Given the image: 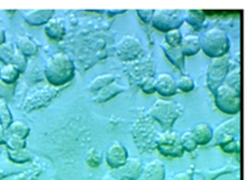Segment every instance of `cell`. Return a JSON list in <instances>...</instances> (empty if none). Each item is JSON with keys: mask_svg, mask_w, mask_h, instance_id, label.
Returning <instances> with one entry per match:
<instances>
[{"mask_svg": "<svg viewBox=\"0 0 249 180\" xmlns=\"http://www.w3.org/2000/svg\"><path fill=\"white\" fill-rule=\"evenodd\" d=\"M181 39H182V34L178 28L170 29V31H168L167 33H165V41L168 43V45L173 46V48L179 46Z\"/></svg>", "mask_w": 249, "mask_h": 180, "instance_id": "d6a6232c", "label": "cell"}, {"mask_svg": "<svg viewBox=\"0 0 249 180\" xmlns=\"http://www.w3.org/2000/svg\"><path fill=\"white\" fill-rule=\"evenodd\" d=\"M18 74L19 72L11 65V63L2 66V67L0 68V79L4 83H6V84L14 83L15 80L18 78Z\"/></svg>", "mask_w": 249, "mask_h": 180, "instance_id": "603a6c76", "label": "cell"}, {"mask_svg": "<svg viewBox=\"0 0 249 180\" xmlns=\"http://www.w3.org/2000/svg\"><path fill=\"white\" fill-rule=\"evenodd\" d=\"M181 107L177 102L167 101V100H156L155 105L150 108L148 114L155 118L160 126L165 129H169L174 124L178 117L181 113Z\"/></svg>", "mask_w": 249, "mask_h": 180, "instance_id": "3957f363", "label": "cell"}, {"mask_svg": "<svg viewBox=\"0 0 249 180\" xmlns=\"http://www.w3.org/2000/svg\"><path fill=\"white\" fill-rule=\"evenodd\" d=\"M160 131L156 129L152 122L147 119H140L134 123L133 134L136 145L142 151L153 150L156 147V136Z\"/></svg>", "mask_w": 249, "mask_h": 180, "instance_id": "5b68a950", "label": "cell"}, {"mask_svg": "<svg viewBox=\"0 0 249 180\" xmlns=\"http://www.w3.org/2000/svg\"><path fill=\"white\" fill-rule=\"evenodd\" d=\"M165 168L160 161L155 160L142 167L140 177L136 180H164Z\"/></svg>", "mask_w": 249, "mask_h": 180, "instance_id": "4fadbf2b", "label": "cell"}, {"mask_svg": "<svg viewBox=\"0 0 249 180\" xmlns=\"http://www.w3.org/2000/svg\"><path fill=\"white\" fill-rule=\"evenodd\" d=\"M142 51V45L140 40L135 36H126L117 44V54L123 60H131L139 56Z\"/></svg>", "mask_w": 249, "mask_h": 180, "instance_id": "9c48e42d", "label": "cell"}, {"mask_svg": "<svg viewBox=\"0 0 249 180\" xmlns=\"http://www.w3.org/2000/svg\"><path fill=\"white\" fill-rule=\"evenodd\" d=\"M182 16L179 11H155L151 22L158 31L168 32L175 29L182 23Z\"/></svg>", "mask_w": 249, "mask_h": 180, "instance_id": "52a82bcc", "label": "cell"}, {"mask_svg": "<svg viewBox=\"0 0 249 180\" xmlns=\"http://www.w3.org/2000/svg\"><path fill=\"white\" fill-rule=\"evenodd\" d=\"M156 91L160 92L162 96H173L177 94V82L174 77L168 73H160L155 78Z\"/></svg>", "mask_w": 249, "mask_h": 180, "instance_id": "7c38bea8", "label": "cell"}, {"mask_svg": "<svg viewBox=\"0 0 249 180\" xmlns=\"http://www.w3.org/2000/svg\"><path fill=\"white\" fill-rule=\"evenodd\" d=\"M53 10H31L23 14L24 21L29 26H41L53 18Z\"/></svg>", "mask_w": 249, "mask_h": 180, "instance_id": "5bb4252c", "label": "cell"}, {"mask_svg": "<svg viewBox=\"0 0 249 180\" xmlns=\"http://www.w3.org/2000/svg\"><path fill=\"white\" fill-rule=\"evenodd\" d=\"M220 146L226 153H235V152H238V151H240V145H238V143L235 140V139L231 141H229V143L223 144V145H220Z\"/></svg>", "mask_w": 249, "mask_h": 180, "instance_id": "8d00e7d4", "label": "cell"}, {"mask_svg": "<svg viewBox=\"0 0 249 180\" xmlns=\"http://www.w3.org/2000/svg\"><path fill=\"white\" fill-rule=\"evenodd\" d=\"M180 50L182 55L192 56L201 50V43H199V36H186L180 41Z\"/></svg>", "mask_w": 249, "mask_h": 180, "instance_id": "ac0fdd59", "label": "cell"}, {"mask_svg": "<svg viewBox=\"0 0 249 180\" xmlns=\"http://www.w3.org/2000/svg\"><path fill=\"white\" fill-rule=\"evenodd\" d=\"M240 118L237 116H235L233 118L229 119V121L224 122L223 124L218 126L215 128V131H213V139L218 138V136L224 135V134H228V135H237L241 130L240 126Z\"/></svg>", "mask_w": 249, "mask_h": 180, "instance_id": "2e32d148", "label": "cell"}, {"mask_svg": "<svg viewBox=\"0 0 249 180\" xmlns=\"http://www.w3.org/2000/svg\"><path fill=\"white\" fill-rule=\"evenodd\" d=\"M85 161H87V164L91 168H96L99 165H101L102 161H104V155H102L101 151H99L97 148H90L88 151L87 156H85Z\"/></svg>", "mask_w": 249, "mask_h": 180, "instance_id": "4316f807", "label": "cell"}, {"mask_svg": "<svg viewBox=\"0 0 249 180\" xmlns=\"http://www.w3.org/2000/svg\"><path fill=\"white\" fill-rule=\"evenodd\" d=\"M74 75V65L68 55L57 53L50 56L45 65V77L53 87H60L70 82Z\"/></svg>", "mask_w": 249, "mask_h": 180, "instance_id": "6da1fadb", "label": "cell"}, {"mask_svg": "<svg viewBox=\"0 0 249 180\" xmlns=\"http://www.w3.org/2000/svg\"><path fill=\"white\" fill-rule=\"evenodd\" d=\"M169 180H194V177H192L191 173L189 172H180L177 173L175 175H173Z\"/></svg>", "mask_w": 249, "mask_h": 180, "instance_id": "74e56055", "label": "cell"}, {"mask_svg": "<svg viewBox=\"0 0 249 180\" xmlns=\"http://www.w3.org/2000/svg\"><path fill=\"white\" fill-rule=\"evenodd\" d=\"M156 147L157 146H168L177 145L180 144V135L177 131H164V133H158L156 136Z\"/></svg>", "mask_w": 249, "mask_h": 180, "instance_id": "44dd1931", "label": "cell"}, {"mask_svg": "<svg viewBox=\"0 0 249 180\" xmlns=\"http://www.w3.org/2000/svg\"><path fill=\"white\" fill-rule=\"evenodd\" d=\"M229 71V60L226 56L214 58L212 65L209 66V87L214 88V85H219L221 80L225 79V75Z\"/></svg>", "mask_w": 249, "mask_h": 180, "instance_id": "30bf717a", "label": "cell"}, {"mask_svg": "<svg viewBox=\"0 0 249 180\" xmlns=\"http://www.w3.org/2000/svg\"><path fill=\"white\" fill-rule=\"evenodd\" d=\"M104 180H109V179H107V178H106V179H104ZM114 180V179H113Z\"/></svg>", "mask_w": 249, "mask_h": 180, "instance_id": "b9f144b4", "label": "cell"}, {"mask_svg": "<svg viewBox=\"0 0 249 180\" xmlns=\"http://www.w3.org/2000/svg\"><path fill=\"white\" fill-rule=\"evenodd\" d=\"M142 163L138 158H128L126 162L112 172L114 180H136L142 172Z\"/></svg>", "mask_w": 249, "mask_h": 180, "instance_id": "ba28073f", "label": "cell"}, {"mask_svg": "<svg viewBox=\"0 0 249 180\" xmlns=\"http://www.w3.org/2000/svg\"><path fill=\"white\" fill-rule=\"evenodd\" d=\"M215 104L224 113H238L241 109L240 91L228 84H220L215 89Z\"/></svg>", "mask_w": 249, "mask_h": 180, "instance_id": "277c9868", "label": "cell"}, {"mask_svg": "<svg viewBox=\"0 0 249 180\" xmlns=\"http://www.w3.org/2000/svg\"><path fill=\"white\" fill-rule=\"evenodd\" d=\"M201 48L211 57H221L229 50V39L223 29L214 27L199 38Z\"/></svg>", "mask_w": 249, "mask_h": 180, "instance_id": "7a4b0ae2", "label": "cell"}, {"mask_svg": "<svg viewBox=\"0 0 249 180\" xmlns=\"http://www.w3.org/2000/svg\"><path fill=\"white\" fill-rule=\"evenodd\" d=\"M10 135H15L17 138L26 139L29 134L28 124L24 123L23 121H15L11 122V124L7 128Z\"/></svg>", "mask_w": 249, "mask_h": 180, "instance_id": "7402d4cb", "label": "cell"}, {"mask_svg": "<svg viewBox=\"0 0 249 180\" xmlns=\"http://www.w3.org/2000/svg\"><path fill=\"white\" fill-rule=\"evenodd\" d=\"M11 65L16 68L18 72H23L27 67V57L18 50L15 51L11 55Z\"/></svg>", "mask_w": 249, "mask_h": 180, "instance_id": "4dcf8cb0", "label": "cell"}, {"mask_svg": "<svg viewBox=\"0 0 249 180\" xmlns=\"http://www.w3.org/2000/svg\"><path fill=\"white\" fill-rule=\"evenodd\" d=\"M180 144H181L184 151H189V152H192L197 148V143L195 140L194 135L191 134V131H185L184 134L180 135Z\"/></svg>", "mask_w": 249, "mask_h": 180, "instance_id": "f546056e", "label": "cell"}, {"mask_svg": "<svg viewBox=\"0 0 249 180\" xmlns=\"http://www.w3.org/2000/svg\"><path fill=\"white\" fill-rule=\"evenodd\" d=\"M12 122L11 112L7 107L6 101L4 99H0V126L4 129L9 128V126Z\"/></svg>", "mask_w": 249, "mask_h": 180, "instance_id": "f1b7e54d", "label": "cell"}, {"mask_svg": "<svg viewBox=\"0 0 249 180\" xmlns=\"http://www.w3.org/2000/svg\"><path fill=\"white\" fill-rule=\"evenodd\" d=\"M225 84L230 85V87L235 88L236 90L240 91V87H241V71L240 68H235V70L230 71V73L225 75Z\"/></svg>", "mask_w": 249, "mask_h": 180, "instance_id": "1f68e13d", "label": "cell"}, {"mask_svg": "<svg viewBox=\"0 0 249 180\" xmlns=\"http://www.w3.org/2000/svg\"><path fill=\"white\" fill-rule=\"evenodd\" d=\"M164 51L165 54H167L168 58H169L175 66H178L179 68L184 67V55H182L179 46H177V48H173V46L167 48V46H165Z\"/></svg>", "mask_w": 249, "mask_h": 180, "instance_id": "cb8c5ba5", "label": "cell"}, {"mask_svg": "<svg viewBox=\"0 0 249 180\" xmlns=\"http://www.w3.org/2000/svg\"><path fill=\"white\" fill-rule=\"evenodd\" d=\"M5 41V32L0 28V44H2Z\"/></svg>", "mask_w": 249, "mask_h": 180, "instance_id": "60d3db41", "label": "cell"}, {"mask_svg": "<svg viewBox=\"0 0 249 180\" xmlns=\"http://www.w3.org/2000/svg\"><path fill=\"white\" fill-rule=\"evenodd\" d=\"M5 143L7 144L10 150H19V148H24V146H26V139L17 138V136L9 134L5 139Z\"/></svg>", "mask_w": 249, "mask_h": 180, "instance_id": "e575fe53", "label": "cell"}, {"mask_svg": "<svg viewBox=\"0 0 249 180\" xmlns=\"http://www.w3.org/2000/svg\"><path fill=\"white\" fill-rule=\"evenodd\" d=\"M45 33L53 40H60L63 38L66 33L65 24H63L62 19L58 18H51L45 23Z\"/></svg>", "mask_w": 249, "mask_h": 180, "instance_id": "e0dca14e", "label": "cell"}, {"mask_svg": "<svg viewBox=\"0 0 249 180\" xmlns=\"http://www.w3.org/2000/svg\"><path fill=\"white\" fill-rule=\"evenodd\" d=\"M113 80H114L113 75L101 74V75H99V77H96L94 80H92L91 84L89 85V89L91 90V91H99V90H101L102 88H105L106 85L111 84Z\"/></svg>", "mask_w": 249, "mask_h": 180, "instance_id": "83f0119b", "label": "cell"}, {"mask_svg": "<svg viewBox=\"0 0 249 180\" xmlns=\"http://www.w3.org/2000/svg\"><path fill=\"white\" fill-rule=\"evenodd\" d=\"M157 148L160 155L165 156V157H181L184 155V148H182L181 144L168 146H157Z\"/></svg>", "mask_w": 249, "mask_h": 180, "instance_id": "d4e9b609", "label": "cell"}, {"mask_svg": "<svg viewBox=\"0 0 249 180\" xmlns=\"http://www.w3.org/2000/svg\"><path fill=\"white\" fill-rule=\"evenodd\" d=\"M141 88H142V90L146 92V94H152V92H155L156 91L155 78H153V77L146 78L145 80H142Z\"/></svg>", "mask_w": 249, "mask_h": 180, "instance_id": "d590c367", "label": "cell"}, {"mask_svg": "<svg viewBox=\"0 0 249 180\" xmlns=\"http://www.w3.org/2000/svg\"><path fill=\"white\" fill-rule=\"evenodd\" d=\"M124 88H122L121 85H118L117 83L112 82L111 84L106 85L105 88H102L101 90H99L96 96L94 97V101L96 102H106L109 99H112L113 96H116L117 94H119L121 91H123Z\"/></svg>", "mask_w": 249, "mask_h": 180, "instance_id": "d6986e66", "label": "cell"}, {"mask_svg": "<svg viewBox=\"0 0 249 180\" xmlns=\"http://www.w3.org/2000/svg\"><path fill=\"white\" fill-rule=\"evenodd\" d=\"M17 45H18L17 50L23 54L26 57L27 56L36 55V51H38V45L31 38H28L26 36H18V39H17Z\"/></svg>", "mask_w": 249, "mask_h": 180, "instance_id": "ffe728a7", "label": "cell"}, {"mask_svg": "<svg viewBox=\"0 0 249 180\" xmlns=\"http://www.w3.org/2000/svg\"><path fill=\"white\" fill-rule=\"evenodd\" d=\"M153 12H155L153 10H148V11H145V10H142V11H139V15H140V17L145 22H150L151 19H152Z\"/></svg>", "mask_w": 249, "mask_h": 180, "instance_id": "f35d334b", "label": "cell"}, {"mask_svg": "<svg viewBox=\"0 0 249 180\" xmlns=\"http://www.w3.org/2000/svg\"><path fill=\"white\" fill-rule=\"evenodd\" d=\"M5 129L2 128L1 126H0V144H2V143H5Z\"/></svg>", "mask_w": 249, "mask_h": 180, "instance_id": "ab89813d", "label": "cell"}, {"mask_svg": "<svg viewBox=\"0 0 249 180\" xmlns=\"http://www.w3.org/2000/svg\"><path fill=\"white\" fill-rule=\"evenodd\" d=\"M191 134L194 135L197 145H207L213 140V129L208 123H197L191 129Z\"/></svg>", "mask_w": 249, "mask_h": 180, "instance_id": "9a60e30c", "label": "cell"}, {"mask_svg": "<svg viewBox=\"0 0 249 180\" xmlns=\"http://www.w3.org/2000/svg\"><path fill=\"white\" fill-rule=\"evenodd\" d=\"M9 158L15 163H26L32 160V155L26 148H19V150H9Z\"/></svg>", "mask_w": 249, "mask_h": 180, "instance_id": "484cf974", "label": "cell"}, {"mask_svg": "<svg viewBox=\"0 0 249 180\" xmlns=\"http://www.w3.org/2000/svg\"><path fill=\"white\" fill-rule=\"evenodd\" d=\"M175 82H177V89L181 90V91L184 92L191 91L195 88L194 80H192L189 75H182V77H180L179 79L175 80Z\"/></svg>", "mask_w": 249, "mask_h": 180, "instance_id": "836d02e7", "label": "cell"}, {"mask_svg": "<svg viewBox=\"0 0 249 180\" xmlns=\"http://www.w3.org/2000/svg\"><path fill=\"white\" fill-rule=\"evenodd\" d=\"M105 158H106L107 164L111 168H113V169H116V168H119L126 162V160H128V151L121 143L116 141V143L109 145V147L107 148Z\"/></svg>", "mask_w": 249, "mask_h": 180, "instance_id": "8fae6325", "label": "cell"}, {"mask_svg": "<svg viewBox=\"0 0 249 180\" xmlns=\"http://www.w3.org/2000/svg\"><path fill=\"white\" fill-rule=\"evenodd\" d=\"M56 94H57V90H56L55 87H53V85L36 88V89H33L32 91H29L27 97L24 99L23 109H26V111H32V109L34 108H39V107L44 106L48 101H50Z\"/></svg>", "mask_w": 249, "mask_h": 180, "instance_id": "8992f818", "label": "cell"}]
</instances>
